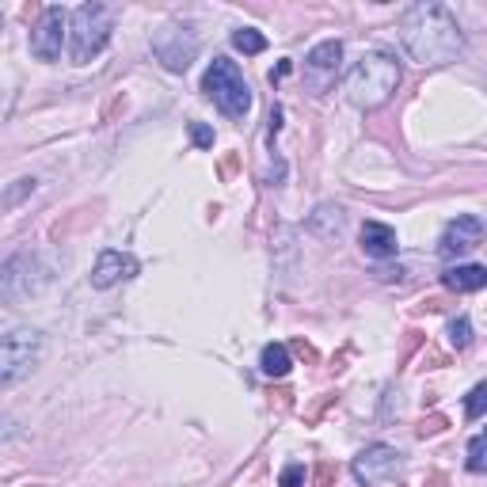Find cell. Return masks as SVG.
<instances>
[{
  "label": "cell",
  "instance_id": "obj_13",
  "mask_svg": "<svg viewBox=\"0 0 487 487\" xmlns=\"http://www.w3.org/2000/svg\"><path fill=\"white\" fill-rule=\"evenodd\" d=\"M362 251L373 259H392L400 251V240H396V229L381 225V221H366L362 225Z\"/></svg>",
  "mask_w": 487,
  "mask_h": 487
},
{
  "label": "cell",
  "instance_id": "obj_17",
  "mask_svg": "<svg viewBox=\"0 0 487 487\" xmlns=\"http://www.w3.org/2000/svg\"><path fill=\"white\" fill-rule=\"evenodd\" d=\"M483 407H487V385H476L473 392H468V400H464V415L468 419H480Z\"/></svg>",
  "mask_w": 487,
  "mask_h": 487
},
{
  "label": "cell",
  "instance_id": "obj_16",
  "mask_svg": "<svg viewBox=\"0 0 487 487\" xmlns=\"http://www.w3.org/2000/svg\"><path fill=\"white\" fill-rule=\"evenodd\" d=\"M232 46H237L240 53H263L267 50V39H263L256 27H240V31H232Z\"/></svg>",
  "mask_w": 487,
  "mask_h": 487
},
{
  "label": "cell",
  "instance_id": "obj_20",
  "mask_svg": "<svg viewBox=\"0 0 487 487\" xmlns=\"http://www.w3.org/2000/svg\"><path fill=\"white\" fill-rule=\"evenodd\" d=\"M278 483H282V487H304V464H297V461H294V464H286Z\"/></svg>",
  "mask_w": 487,
  "mask_h": 487
},
{
  "label": "cell",
  "instance_id": "obj_14",
  "mask_svg": "<svg viewBox=\"0 0 487 487\" xmlns=\"http://www.w3.org/2000/svg\"><path fill=\"white\" fill-rule=\"evenodd\" d=\"M442 282L449 286V290H457V294H476L487 286V270L480 263H468V267H449Z\"/></svg>",
  "mask_w": 487,
  "mask_h": 487
},
{
  "label": "cell",
  "instance_id": "obj_5",
  "mask_svg": "<svg viewBox=\"0 0 487 487\" xmlns=\"http://www.w3.org/2000/svg\"><path fill=\"white\" fill-rule=\"evenodd\" d=\"M42 358V335L31 328H15L8 335H0V389L15 385L20 377H27Z\"/></svg>",
  "mask_w": 487,
  "mask_h": 487
},
{
  "label": "cell",
  "instance_id": "obj_7",
  "mask_svg": "<svg viewBox=\"0 0 487 487\" xmlns=\"http://www.w3.org/2000/svg\"><path fill=\"white\" fill-rule=\"evenodd\" d=\"M400 454H396L392 445H385V442H377V445H366L362 454L354 457V464H351V473H354V480L362 483V487H373V483H385V480H392L396 473H400Z\"/></svg>",
  "mask_w": 487,
  "mask_h": 487
},
{
  "label": "cell",
  "instance_id": "obj_8",
  "mask_svg": "<svg viewBox=\"0 0 487 487\" xmlns=\"http://www.w3.org/2000/svg\"><path fill=\"white\" fill-rule=\"evenodd\" d=\"M153 53L172 69V73H183V69L191 65V58L198 53V39H194L191 27H164L156 34Z\"/></svg>",
  "mask_w": 487,
  "mask_h": 487
},
{
  "label": "cell",
  "instance_id": "obj_15",
  "mask_svg": "<svg viewBox=\"0 0 487 487\" xmlns=\"http://www.w3.org/2000/svg\"><path fill=\"white\" fill-rule=\"evenodd\" d=\"M259 370H263L267 377H286V373L294 370L290 351H286L282 342H270V347H263V354H259Z\"/></svg>",
  "mask_w": 487,
  "mask_h": 487
},
{
  "label": "cell",
  "instance_id": "obj_11",
  "mask_svg": "<svg viewBox=\"0 0 487 487\" xmlns=\"http://www.w3.org/2000/svg\"><path fill=\"white\" fill-rule=\"evenodd\" d=\"M339 65H342V42L339 39H328V42H320L309 50V58H304V73H309L313 80V92H323L335 73H339Z\"/></svg>",
  "mask_w": 487,
  "mask_h": 487
},
{
  "label": "cell",
  "instance_id": "obj_4",
  "mask_svg": "<svg viewBox=\"0 0 487 487\" xmlns=\"http://www.w3.org/2000/svg\"><path fill=\"white\" fill-rule=\"evenodd\" d=\"M202 92L213 99V107H218L221 115L237 118V122H244L251 111V88L237 69V61H229V58H213V65L202 77Z\"/></svg>",
  "mask_w": 487,
  "mask_h": 487
},
{
  "label": "cell",
  "instance_id": "obj_19",
  "mask_svg": "<svg viewBox=\"0 0 487 487\" xmlns=\"http://www.w3.org/2000/svg\"><path fill=\"white\" fill-rule=\"evenodd\" d=\"M483 435H476L473 442H468V468H473V473H483L487 468V461H483Z\"/></svg>",
  "mask_w": 487,
  "mask_h": 487
},
{
  "label": "cell",
  "instance_id": "obj_18",
  "mask_svg": "<svg viewBox=\"0 0 487 487\" xmlns=\"http://www.w3.org/2000/svg\"><path fill=\"white\" fill-rule=\"evenodd\" d=\"M449 339H454V347H457V351H464L468 342H473V323H468L464 316L454 320V323H449Z\"/></svg>",
  "mask_w": 487,
  "mask_h": 487
},
{
  "label": "cell",
  "instance_id": "obj_23",
  "mask_svg": "<svg viewBox=\"0 0 487 487\" xmlns=\"http://www.w3.org/2000/svg\"><path fill=\"white\" fill-rule=\"evenodd\" d=\"M286 73H290V61H282V65H278V73H270V80H282Z\"/></svg>",
  "mask_w": 487,
  "mask_h": 487
},
{
  "label": "cell",
  "instance_id": "obj_2",
  "mask_svg": "<svg viewBox=\"0 0 487 487\" xmlns=\"http://www.w3.org/2000/svg\"><path fill=\"white\" fill-rule=\"evenodd\" d=\"M347 99L362 111H377L400 88V61L389 50H366L347 73Z\"/></svg>",
  "mask_w": 487,
  "mask_h": 487
},
{
  "label": "cell",
  "instance_id": "obj_10",
  "mask_svg": "<svg viewBox=\"0 0 487 487\" xmlns=\"http://www.w3.org/2000/svg\"><path fill=\"white\" fill-rule=\"evenodd\" d=\"M480 240H483V221L476 218V213H461L457 221H449V225H445L438 251H442L445 259H461L464 251L480 248Z\"/></svg>",
  "mask_w": 487,
  "mask_h": 487
},
{
  "label": "cell",
  "instance_id": "obj_25",
  "mask_svg": "<svg viewBox=\"0 0 487 487\" xmlns=\"http://www.w3.org/2000/svg\"><path fill=\"white\" fill-rule=\"evenodd\" d=\"M0 23H5V15H0Z\"/></svg>",
  "mask_w": 487,
  "mask_h": 487
},
{
  "label": "cell",
  "instance_id": "obj_9",
  "mask_svg": "<svg viewBox=\"0 0 487 487\" xmlns=\"http://www.w3.org/2000/svg\"><path fill=\"white\" fill-rule=\"evenodd\" d=\"M61 39H65V8H46L39 23L31 31V53L39 61H58L61 58Z\"/></svg>",
  "mask_w": 487,
  "mask_h": 487
},
{
  "label": "cell",
  "instance_id": "obj_22",
  "mask_svg": "<svg viewBox=\"0 0 487 487\" xmlns=\"http://www.w3.org/2000/svg\"><path fill=\"white\" fill-rule=\"evenodd\" d=\"M12 435V419H5V415H0V438H8Z\"/></svg>",
  "mask_w": 487,
  "mask_h": 487
},
{
  "label": "cell",
  "instance_id": "obj_21",
  "mask_svg": "<svg viewBox=\"0 0 487 487\" xmlns=\"http://www.w3.org/2000/svg\"><path fill=\"white\" fill-rule=\"evenodd\" d=\"M191 137H194V145H202V149H206V145H213V134L206 130V126H198V122L191 126Z\"/></svg>",
  "mask_w": 487,
  "mask_h": 487
},
{
  "label": "cell",
  "instance_id": "obj_6",
  "mask_svg": "<svg viewBox=\"0 0 487 487\" xmlns=\"http://www.w3.org/2000/svg\"><path fill=\"white\" fill-rule=\"evenodd\" d=\"M42 282H46V270H42L39 256L20 251V256H12L8 263H0V304H12V301L31 297Z\"/></svg>",
  "mask_w": 487,
  "mask_h": 487
},
{
  "label": "cell",
  "instance_id": "obj_3",
  "mask_svg": "<svg viewBox=\"0 0 487 487\" xmlns=\"http://www.w3.org/2000/svg\"><path fill=\"white\" fill-rule=\"evenodd\" d=\"M69 34H73V46H69V58L73 65H88L92 58H99L103 46L111 42V31H115V12L92 0V5H80L73 12V20H69Z\"/></svg>",
  "mask_w": 487,
  "mask_h": 487
},
{
  "label": "cell",
  "instance_id": "obj_1",
  "mask_svg": "<svg viewBox=\"0 0 487 487\" xmlns=\"http://www.w3.org/2000/svg\"><path fill=\"white\" fill-rule=\"evenodd\" d=\"M400 42H404L411 61L449 65V61L461 58L464 34H461V23L454 20V12L423 0V5H411L400 15Z\"/></svg>",
  "mask_w": 487,
  "mask_h": 487
},
{
  "label": "cell",
  "instance_id": "obj_12",
  "mask_svg": "<svg viewBox=\"0 0 487 487\" xmlns=\"http://www.w3.org/2000/svg\"><path fill=\"white\" fill-rule=\"evenodd\" d=\"M137 270H141V263H137L134 256L107 248V251H99V259H96L92 286H96V290H111V286H118V282H126V278H134Z\"/></svg>",
  "mask_w": 487,
  "mask_h": 487
},
{
  "label": "cell",
  "instance_id": "obj_24",
  "mask_svg": "<svg viewBox=\"0 0 487 487\" xmlns=\"http://www.w3.org/2000/svg\"><path fill=\"white\" fill-rule=\"evenodd\" d=\"M332 480V464H320V487Z\"/></svg>",
  "mask_w": 487,
  "mask_h": 487
}]
</instances>
